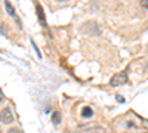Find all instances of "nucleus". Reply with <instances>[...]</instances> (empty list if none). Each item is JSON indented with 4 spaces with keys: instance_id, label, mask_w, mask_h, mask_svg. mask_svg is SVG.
Listing matches in <instances>:
<instances>
[{
    "instance_id": "obj_4",
    "label": "nucleus",
    "mask_w": 148,
    "mask_h": 133,
    "mask_svg": "<svg viewBox=\"0 0 148 133\" xmlns=\"http://www.w3.org/2000/svg\"><path fill=\"white\" fill-rule=\"evenodd\" d=\"M92 115H93V111H92L90 106H84L83 110H82V117L89 118V117H92Z\"/></svg>"
},
{
    "instance_id": "obj_5",
    "label": "nucleus",
    "mask_w": 148,
    "mask_h": 133,
    "mask_svg": "<svg viewBox=\"0 0 148 133\" xmlns=\"http://www.w3.org/2000/svg\"><path fill=\"white\" fill-rule=\"evenodd\" d=\"M82 133H108V132L101 127H90V129H86V132H82Z\"/></svg>"
},
{
    "instance_id": "obj_3",
    "label": "nucleus",
    "mask_w": 148,
    "mask_h": 133,
    "mask_svg": "<svg viewBox=\"0 0 148 133\" xmlns=\"http://www.w3.org/2000/svg\"><path fill=\"white\" fill-rule=\"evenodd\" d=\"M36 9H37V14H39V19H40V22H42V25L46 27V21H45V15H43L42 6H40V5H36Z\"/></svg>"
},
{
    "instance_id": "obj_2",
    "label": "nucleus",
    "mask_w": 148,
    "mask_h": 133,
    "mask_svg": "<svg viewBox=\"0 0 148 133\" xmlns=\"http://www.w3.org/2000/svg\"><path fill=\"white\" fill-rule=\"evenodd\" d=\"M14 121V115H12V111H10V108H3L2 110V123L5 124H9Z\"/></svg>"
},
{
    "instance_id": "obj_7",
    "label": "nucleus",
    "mask_w": 148,
    "mask_h": 133,
    "mask_svg": "<svg viewBox=\"0 0 148 133\" xmlns=\"http://www.w3.org/2000/svg\"><path fill=\"white\" fill-rule=\"evenodd\" d=\"M5 8H6V10L9 12L10 16H15V10H14V8H12V5H10L9 2H5Z\"/></svg>"
},
{
    "instance_id": "obj_8",
    "label": "nucleus",
    "mask_w": 148,
    "mask_h": 133,
    "mask_svg": "<svg viewBox=\"0 0 148 133\" xmlns=\"http://www.w3.org/2000/svg\"><path fill=\"white\" fill-rule=\"evenodd\" d=\"M8 133H21V130L19 129H10Z\"/></svg>"
},
{
    "instance_id": "obj_9",
    "label": "nucleus",
    "mask_w": 148,
    "mask_h": 133,
    "mask_svg": "<svg viewBox=\"0 0 148 133\" xmlns=\"http://www.w3.org/2000/svg\"><path fill=\"white\" fill-rule=\"evenodd\" d=\"M141 5H142L144 8H148V2H147V0H141Z\"/></svg>"
},
{
    "instance_id": "obj_10",
    "label": "nucleus",
    "mask_w": 148,
    "mask_h": 133,
    "mask_svg": "<svg viewBox=\"0 0 148 133\" xmlns=\"http://www.w3.org/2000/svg\"><path fill=\"white\" fill-rule=\"evenodd\" d=\"M117 101H119V102H123V98H121L120 95H117Z\"/></svg>"
},
{
    "instance_id": "obj_6",
    "label": "nucleus",
    "mask_w": 148,
    "mask_h": 133,
    "mask_svg": "<svg viewBox=\"0 0 148 133\" xmlns=\"http://www.w3.org/2000/svg\"><path fill=\"white\" fill-rule=\"evenodd\" d=\"M52 121H53V124H59L61 123V113H53L52 114Z\"/></svg>"
},
{
    "instance_id": "obj_1",
    "label": "nucleus",
    "mask_w": 148,
    "mask_h": 133,
    "mask_svg": "<svg viewBox=\"0 0 148 133\" xmlns=\"http://www.w3.org/2000/svg\"><path fill=\"white\" fill-rule=\"evenodd\" d=\"M127 81V74L125 71H121V72H117L116 76H113V78L110 80V84L113 87H117V86H121V84H125Z\"/></svg>"
}]
</instances>
